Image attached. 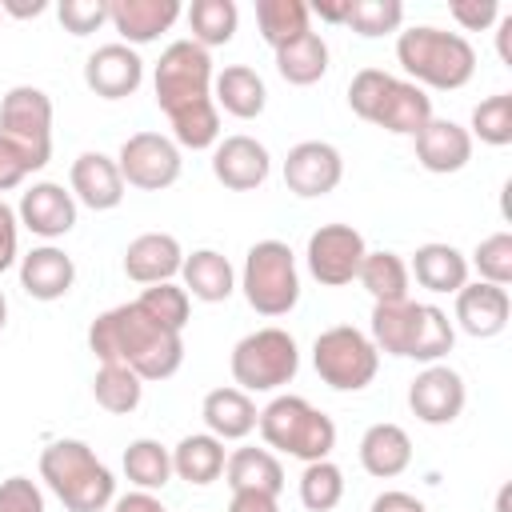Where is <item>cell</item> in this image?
<instances>
[{
	"label": "cell",
	"mask_w": 512,
	"mask_h": 512,
	"mask_svg": "<svg viewBox=\"0 0 512 512\" xmlns=\"http://www.w3.org/2000/svg\"><path fill=\"white\" fill-rule=\"evenodd\" d=\"M124 176L116 168V156L104 152H80L68 168V192L76 204L92 208V212H108L124 200Z\"/></svg>",
	"instance_id": "cell-19"
},
{
	"label": "cell",
	"mask_w": 512,
	"mask_h": 512,
	"mask_svg": "<svg viewBox=\"0 0 512 512\" xmlns=\"http://www.w3.org/2000/svg\"><path fill=\"white\" fill-rule=\"evenodd\" d=\"M0 512H44V492L28 476L0 480Z\"/></svg>",
	"instance_id": "cell-44"
},
{
	"label": "cell",
	"mask_w": 512,
	"mask_h": 512,
	"mask_svg": "<svg viewBox=\"0 0 512 512\" xmlns=\"http://www.w3.org/2000/svg\"><path fill=\"white\" fill-rule=\"evenodd\" d=\"M468 388L464 376L448 364H424V372H416V380L408 384V408L420 424L444 428L464 412Z\"/></svg>",
	"instance_id": "cell-15"
},
{
	"label": "cell",
	"mask_w": 512,
	"mask_h": 512,
	"mask_svg": "<svg viewBox=\"0 0 512 512\" xmlns=\"http://www.w3.org/2000/svg\"><path fill=\"white\" fill-rule=\"evenodd\" d=\"M412 140H416V160H420V168L432 172V176L460 172V168H468V160H472V136H468V128L456 124V120L432 116Z\"/></svg>",
	"instance_id": "cell-20"
},
{
	"label": "cell",
	"mask_w": 512,
	"mask_h": 512,
	"mask_svg": "<svg viewBox=\"0 0 512 512\" xmlns=\"http://www.w3.org/2000/svg\"><path fill=\"white\" fill-rule=\"evenodd\" d=\"M448 16L464 28V32H484L500 20V4L496 0H452L448 4Z\"/></svg>",
	"instance_id": "cell-45"
},
{
	"label": "cell",
	"mask_w": 512,
	"mask_h": 512,
	"mask_svg": "<svg viewBox=\"0 0 512 512\" xmlns=\"http://www.w3.org/2000/svg\"><path fill=\"white\" fill-rule=\"evenodd\" d=\"M344 500V472L332 460H312L300 472V504L308 512H332Z\"/></svg>",
	"instance_id": "cell-39"
},
{
	"label": "cell",
	"mask_w": 512,
	"mask_h": 512,
	"mask_svg": "<svg viewBox=\"0 0 512 512\" xmlns=\"http://www.w3.org/2000/svg\"><path fill=\"white\" fill-rule=\"evenodd\" d=\"M348 108L392 132V136H416L428 120H432V96L424 88H416L404 76H392L384 68H360L348 84Z\"/></svg>",
	"instance_id": "cell-5"
},
{
	"label": "cell",
	"mask_w": 512,
	"mask_h": 512,
	"mask_svg": "<svg viewBox=\"0 0 512 512\" xmlns=\"http://www.w3.org/2000/svg\"><path fill=\"white\" fill-rule=\"evenodd\" d=\"M508 492H512V488L504 484V488H500V496H496V512H508Z\"/></svg>",
	"instance_id": "cell-53"
},
{
	"label": "cell",
	"mask_w": 512,
	"mask_h": 512,
	"mask_svg": "<svg viewBox=\"0 0 512 512\" xmlns=\"http://www.w3.org/2000/svg\"><path fill=\"white\" fill-rule=\"evenodd\" d=\"M508 316H512V300H508V288H496V284H484V280H472L456 292V324L476 336V340H488V336H500L508 328Z\"/></svg>",
	"instance_id": "cell-23"
},
{
	"label": "cell",
	"mask_w": 512,
	"mask_h": 512,
	"mask_svg": "<svg viewBox=\"0 0 512 512\" xmlns=\"http://www.w3.org/2000/svg\"><path fill=\"white\" fill-rule=\"evenodd\" d=\"M212 104L224 108L236 120H256L268 104V88L256 68L248 64H228L224 72L212 76Z\"/></svg>",
	"instance_id": "cell-27"
},
{
	"label": "cell",
	"mask_w": 512,
	"mask_h": 512,
	"mask_svg": "<svg viewBox=\"0 0 512 512\" xmlns=\"http://www.w3.org/2000/svg\"><path fill=\"white\" fill-rule=\"evenodd\" d=\"M76 284V264L64 248L56 244H40L32 252L20 256V288L32 296V300H60L68 296Z\"/></svg>",
	"instance_id": "cell-24"
},
{
	"label": "cell",
	"mask_w": 512,
	"mask_h": 512,
	"mask_svg": "<svg viewBox=\"0 0 512 512\" xmlns=\"http://www.w3.org/2000/svg\"><path fill=\"white\" fill-rule=\"evenodd\" d=\"M408 276H416L420 288L428 292H460L468 284V256L456 248V244H444V240H428L412 252V264H408Z\"/></svg>",
	"instance_id": "cell-25"
},
{
	"label": "cell",
	"mask_w": 512,
	"mask_h": 512,
	"mask_svg": "<svg viewBox=\"0 0 512 512\" xmlns=\"http://www.w3.org/2000/svg\"><path fill=\"white\" fill-rule=\"evenodd\" d=\"M124 476L140 492H160L172 480V448H164L152 436H140L124 448Z\"/></svg>",
	"instance_id": "cell-35"
},
{
	"label": "cell",
	"mask_w": 512,
	"mask_h": 512,
	"mask_svg": "<svg viewBox=\"0 0 512 512\" xmlns=\"http://www.w3.org/2000/svg\"><path fill=\"white\" fill-rule=\"evenodd\" d=\"M92 396H96V404L104 412L128 416L144 400V380L132 368H124V364H100L96 368V380H92Z\"/></svg>",
	"instance_id": "cell-37"
},
{
	"label": "cell",
	"mask_w": 512,
	"mask_h": 512,
	"mask_svg": "<svg viewBox=\"0 0 512 512\" xmlns=\"http://www.w3.org/2000/svg\"><path fill=\"white\" fill-rule=\"evenodd\" d=\"M224 480L232 492H264V496L284 492V468L268 448H236L224 464Z\"/></svg>",
	"instance_id": "cell-31"
},
{
	"label": "cell",
	"mask_w": 512,
	"mask_h": 512,
	"mask_svg": "<svg viewBox=\"0 0 512 512\" xmlns=\"http://www.w3.org/2000/svg\"><path fill=\"white\" fill-rule=\"evenodd\" d=\"M308 12L320 16L324 24H344L348 20V0H316V4H308Z\"/></svg>",
	"instance_id": "cell-50"
},
{
	"label": "cell",
	"mask_w": 512,
	"mask_h": 512,
	"mask_svg": "<svg viewBox=\"0 0 512 512\" xmlns=\"http://www.w3.org/2000/svg\"><path fill=\"white\" fill-rule=\"evenodd\" d=\"M224 464V440H216L212 432H192L172 448V476H180L192 488H208L212 480H220Z\"/></svg>",
	"instance_id": "cell-30"
},
{
	"label": "cell",
	"mask_w": 512,
	"mask_h": 512,
	"mask_svg": "<svg viewBox=\"0 0 512 512\" xmlns=\"http://www.w3.org/2000/svg\"><path fill=\"white\" fill-rule=\"evenodd\" d=\"M180 276H184V292L192 300H204V304H220V300H228L236 292V268L216 248L188 252L184 264H180Z\"/></svg>",
	"instance_id": "cell-28"
},
{
	"label": "cell",
	"mask_w": 512,
	"mask_h": 512,
	"mask_svg": "<svg viewBox=\"0 0 512 512\" xmlns=\"http://www.w3.org/2000/svg\"><path fill=\"white\" fill-rule=\"evenodd\" d=\"M16 256H20V220H16V208L0 200V272H8Z\"/></svg>",
	"instance_id": "cell-46"
},
{
	"label": "cell",
	"mask_w": 512,
	"mask_h": 512,
	"mask_svg": "<svg viewBox=\"0 0 512 512\" xmlns=\"http://www.w3.org/2000/svg\"><path fill=\"white\" fill-rule=\"evenodd\" d=\"M256 28H260V40L276 52L288 40L312 32V12L304 0H256Z\"/></svg>",
	"instance_id": "cell-34"
},
{
	"label": "cell",
	"mask_w": 512,
	"mask_h": 512,
	"mask_svg": "<svg viewBox=\"0 0 512 512\" xmlns=\"http://www.w3.org/2000/svg\"><path fill=\"white\" fill-rule=\"evenodd\" d=\"M112 512H168L164 504H160V496L156 492H124V496H116L112 500Z\"/></svg>",
	"instance_id": "cell-48"
},
{
	"label": "cell",
	"mask_w": 512,
	"mask_h": 512,
	"mask_svg": "<svg viewBox=\"0 0 512 512\" xmlns=\"http://www.w3.org/2000/svg\"><path fill=\"white\" fill-rule=\"evenodd\" d=\"M136 304H140V312H144L148 320L164 324L168 332H184V324H188V316H192V296H188L184 284H176V280L144 288Z\"/></svg>",
	"instance_id": "cell-38"
},
{
	"label": "cell",
	"mask_w": 512,
	"mask_h": 512,
	"mask_svg": "<svg viewBox=\"0 0 512 512\" xmlns=\"http://www.w3.org/2000/svg\"><path fill=\"white\" fill-rule=\"evenodd\" d=\"M468 136L480 140V144H492V148L512 144V92H496V96L480 100L472 108Z\"/></svg>",
	"instance_id": "cell-40"
},
{
	"label": "cell",
	"mask_w": 512,
	"mask_h": 512,
	"mask_svg": "<svg viewBox=\"0 0 512 512\" xmlns=\"http://www.w3.org/2000/svg\"><path fill=\"white\" fill-rule=\"evenodd\" d=\"M56 16H60L64 32L88 36V32H96L100 24H108V0H60Z\"/></svg>",
	"instance_id": "cell-43"
},
{
	"label": "cell",
	"mask_w": 512,
	"mask_h": 512,
	"mask_svg": "<svg viewBox=\"0 0 512 512\" xmlns=\"http://www.w3.org/2000/svg\"><path fill=\"white\" fill-rule=\"evenodd\" d=\"M180 264H184V248L172 232H144L124 248V276L144 288L176 280Z\"/></svg>",
	"instance_id": "cell-21"
},
{
	"label": "cell",
	"mask_w": 512,
	"mask_h": 512,
	"mask_svg": "<svg viewBox=\"0 0 512 512\" xmlns=\"http://www.w3.org/2000/svg\"><path fill=\"white\" fill-rule=\"evenodd\" d=\"M200 416H204V428L216 440H244L248 432H256L260 412H256L252 396L232 384V388H212L200 404Z\"/></svg>",
	"instance_id": "cell-29"
},
{
	"label": "cell",
	"mask_w": 512,
	"mask_h": 512,
	"mask_svg": "<svg viewBox=\"0 0 512 512\" xmlns=\"http://www.w3.org/2000/svg\"><path fill=\"white\" fill-rule=\"evenodd\" d=\"M88 348L100 364H124L144 384L168 380L184 364V336L148 320L140 304H116L88 324Z\"/></svg>",
	"instance_id": "cell-1"
},
{
	"label": "cell",
	"mask_w": 512,
	"mask_h": 512,
	"mask_svg": "<svg viewBox=\"0 0 512 512\" xmlns=\"http://www.w3.org/2000/svg\"><path fill=\"white\" fill-rule=\"evenodd\" d=\"M256 428L268 444V452H284V456H296L304 464L312 460H328L332 448H336V424L332 416H324L320 408H312L304 396H272L260 416H256Z\"/></svg>",
	"instance_id": "cell-6"
},
{
	"label": "cell",
	"mask_w": 512,
	"mask_h": 512,
	"mask_svg": "<svg viewBox=\"0 0 512 512\" xmlns=\"http://www.w3.org/2000/svg\"><path fill=\"white\" fill-rule=\"evenodd\" d=\"M0 140H8L32 172L52 160V100L44 88L16 84L0 100Z\"/></svg>",
	"instance_id": "cell-10"
},
{
	"label": "cell",
	"mask_w": 512,
	"mask_h": 512,
	"mask_svg": "<svg viewBox=\"0 0 512 512\" xmlns=\"http://www.w3.org/2000/svg\"><path fill=\"white\" fill-rule=\"evenodd\" d=\"M356 36L376 40L388 36L404 24V4L400 0H348V20H344Z\"/></svg>",
	"instance_id": "cell-41"
},
{
	"label": "cell",
	"mask_w": 512,
	"mask_h": 512,
	"mask_svg": "<svg viewBox=\"0 0 512 512\" xmlns=\"http://www.w3.org/2000/svg\"><path fill=\"white\" fill-rule=\"evenodd\" d=\"M268 172H272V156H268V148H264L256 136L236 132V136H224V140L212 148V176H216L224 188H232V192H252V188H260V184L268 180Z\"/></svg>",
	"instance_id": "cell-18"
},
{
	"label": "cell",
	"mask_w": 512,
	"mask_h": 512,
	"mask_svg": "<svg viewBox=\"0 0 512 512\" xmlns=\"http://www.w3.org/2000/svg\"><path fill=\"white\" fill-rule=\"evenodd\" d=\"M228 368H232V380L240 392H248V396L252 392H276V388L296 380L300 348L284 328L268 324V328H256V332L236 340Z\"/></svg>",
	"instance_id": "cell-8"
},
{
	"label": "cell",
	"mask_w": 512,
	"mask_h": 512,
	"mask_svg": "<svg viewBox=\"0 0 512 512\" xmlns=\"http://www.w3.org/2000/svg\"><path fill=\"white\" fill-rule=\"evenodd\" d=\"M276 72L296 84V88H308L316 80H324L328 72V44L320 32H304L296 40H288L284 48H276Z\"/></svg>",
	"instance_id": "cell-32"
},
{
	"label": "cell",
	"mask_w": 512,
	"mask_h": 512,
	"mask_svg": "<svg viewBox=\"0 0 512 512\" xmlns=\"http://www.w3.org/2000/svg\"><path fill=\"white\" fill-rule=\"evenodd\" d=\"M360 464L376 480L400 476L412 464V440H408V432L400 424H392V420H380V424L364 428V436H360Z\"/></svg>",
	"instance_id": "cell-26"
},
{
	"label": "cell",
	"mask_w": 512,
	"mask_h": 512,
	"mask_svg": "<svg viewBox=\"0 0 512 512\" xmlns=\"http://www.w3.org/2000/svg\"><path fill=\"white\" fill-rule=\"evenodd\" d=\"M344 180V156L328 140H300L284 156V184L300 200H316L336 192Z\"/></svg>",
	"instance_id": "cell-14"
},
{
	"label": "cell",
	"mask_w": 512,
	"mask_h": 512,
	"mask_svg": "<svg viewBox=\"0 0 512 512\" xmlns=\"http://www.w3.org/2000/svg\"><path fill=\"white\" fill-rule=\"evenodd\" d=\"M16 220H20V228H28L40 240H60V236H68L76 228V200H72V192L64 184L36 180L32 188L20 192Z\"/></svg>",
	"instance_id": "cell-16"
},
{
	"label": "cell",
	"mask_w": 512,
	"mask_h": 512,
	"mask_svg": "<svg viewBox=\"0 0 512 512\" xmlns=\"http://www.w3.org/2000/svg\"><path fill=\"white\" fill-rule=\"evenodd\" d=\"M16 16V20H28V16H40V12H48V4L44 0H0V16Z\"/></svg>",
	"instance_id": "cell-51"
},
{
	"label": "cell",
	"mask_w": 512,
	"mask_h": 512,
	"mask_svg": "<svg viewBox=\"0 0 512 512\" xmlns=\"http://www.w3.org/2000/svg\"><path fill=\"white\" fill-rule=\"evenodd\" d=\"M4 324H8V300H4V292H0V332H4Z\"/></svg>",
	"instance_id": "cell-54"
},
{
	"label": "cell",
	"mask_w": 512,
	"mask_h": 512,
	"mask_svg": "<svg viewBox=\"0 0 512 512\" xmlns=\"http://www.w3.org/2000/svg\"><path fill=\"white\" fill-rule=\"evenodd\" d=\"M496 52L504 64H512V16H500L496 24Z\"/></svg>",
	"instance_id": "cell-52"
},
{
	"label": "cell",
	"mask_w": 512,
	"mask_h": 512,
	"mask_svg": "<svg viewBox=\"0 0 512 512\" xmlns=\"http://www.w3.org/2000/svg\"><path fill=\"white\" fill-rule=\"evenodd\" d=\"M180 20V0H108V24L120 32V44H152Z\"/></svg>",
	"instance_id": "cell-22"
},
{
	"label": "cell",
	"mask_w": 512,
	"mask_h": 512,
	"mask_svg": "<svg viewBox=\"0 0 512 512\" xmlns=\"http://www.w3.org/2000/svg\"><path fill=\"white\" fill-rule=\"evenodd\" d=\"M212 56L192 40H172L152 72V92L164 116L192 108L200 100H212Z\"/></svg>",
	"instance_id": "cell-11"
},
{
	"label": "cell",
	"mask_w": 512,
	"mask_h": 512,
	"mask_svg": "<svg viewBox=\"0 0 512 512\" xmlns=\"http://www.w3.org/2000/svg\"><path fill=\"white\" fill-rule=\"evenodd\" d=\"M468 268H476V276L484 284H496V288H508L512 284V236L508 232H492L476 244Z\"/></svg>",
	"instance_id": "cell-42"
},
{
	"label": "cell",
	"mask_w": 512,
	"mask_h": 512,
	"mask_svg": "<svg viewBox=\"0 0 512 512\" xmlns=\"http://www.w3.org/2000/svg\"><path fill=\"white\" fill-rule=\"evenodd\" d=\"M396 60L416 88L456 92L476 76V48L468 44V36L436 24L404 28L396 36Z\"/></svg>",
	"instance_id": "cell-3"
},
{
	"label": "cell",
	"mask_w": 512,
	"mask_h": 512,
	"mask_svg": "<svg viewBox=\"0 0 512 512\" xmlns=\"http://www.w3.org/2000/svg\"><path fill=\"white\" fill-rule=\"evenodd\" d=\"M240 288L252 312L288 316L300 300V268L284 240H256L240 268Z\"/></svg>",
	"instance_id": "cell-7"
},
{
	"label": "cell",
	"mask_w": 512,
	"mask_h": 512,
	"mask_svg": "<svg viewBox=\"0 0 512 512\" xmlns=\"http://www.w3.org/2000/svg\"><path fill=\"white\" fill-rule=\"evenodd\" d=\"M368 340L376 344V352L420 360V364H440L456 344V328L444 308L400 300V304H372Z\"/></svg>",
	"instance_id": "cell-2"
},
{
	"label": "cell",
	"mask_w": 512,
	"mask_h": 512,
	"mask_svg": "<svg viewBox=\"0 0 512 512\" xmlns=\"http://www.w3.org/2000/svg\"><path fill=\"white\" fill-rule=\"evenodd\" d=\"M312 368L316 376L336 388V392H360L376 380V368H380V352L376 344L368 340V332L352 328V324H336V328H324L312 344Z\"/></svg>",
	"instance_id": "cell-9"
},
{
	"label": "cell",
	"mask_w": 512,
	"mask_h": 512,
	"mask_svg": "<svg viewBox=\"0 0 512 512\" xmlns=\"http://www.w3.org/2000/svg\"><path fill=\"white\" fill-rule=\"evenodd\" d=\"M236 24H240L236 0H192V8H188L192 44H200L204 52L228 44L236 36Z\"/></svg>",
	"instance_id": "cell-36"
},
{
	"label": "cell",
	"mask_w": 512,
	"mask_h": 512,
	"mask_svg": "<svg viewBox=\"0 0 512 512\" xmlns=\"http://www.w3.org/2000/svg\"><path fill=\"white\" fill-rule=\"evenodd\" d=\"M356 280L364 284V292L372 296V304H400V300H408V280L412 276H408V264L396 252L380 248V252H368L364 256Z\"/></svg>",
	"instance_id": "cell-33"
},
{
	"label": "cell",
	"mask_w": 512,
	"mask_h": 512,
	"mask_svg": "<svg viewBox=\"0 0 512 512\" xmlns=\"http://www.w3.org/2000/svg\"><path fill=\"white\" fill-rule=\"evenodd\" d=\"M40 480L68 512H104L116 500L112 468L84 440H52L40 452Z\"/></svg>",
	"instance_id": "cell-4"
},
{
	"label": "cell",
	"mask_w": 512,
	"mask_h": 512,
	"mask_svg": "<svg viewBox=\"0 0 512 512\" xmlns=\"http://www.w3.org/2000/svg\"><path fill=\"white\" fill-rule=\"evenodd\" d=\"M116 168L124 176L128 188H140V192H164L180 180V148L172 136H160V132H136L120 144L116 152Z\"/></svg>",
	"instance_id": "cell-12"
},
{
	"label": "cell",
	"mask_w": 512,
	"mask_h": 512,
	"mask_svg": "<svg viewBox=\"0 0 512 512\" xmlns=\"http://www.w3.org/2000/svg\"><path fill=\"white\" fill-rule=\"evenodd\" d=\"M364 256H368V244H364V236L352 224H320L308 236V248H304L308 272L324 288L352 284L356 272H360V264H364Z\"/></svg>",
	"instance_id": "cell-13"
},
{
	"label": "cell",
	"mask_w": 512,
	"mask_h": 512,
	"mask_svg": "<svg viewBox=\"0 0 512 512\" xmlns=\"http://www.w3.org/2000/svg\"><path fill=\"white\" fill-rule=\"evenodd\" d=\"M228 512H280V504L276 496H264V492H232Z\"/></svg>",
	"instance_id": "cell-49"
},
{
	"label": "cell",
	"mask_w": 512,
	"mask_h": 512,
	"mask_svg": "<svg viewBox=\"0 0 512 512\" xmlns=\"http://www.w3.org/2000/svg\"><path fill=\"white\" fill-rule=\"evenodd\" d=\"M368 512H428V504H424V500H416L412 492L388 488V492H380V496L368 504Z\"/></svg>",
	"instance_id": "cell-47"
},
{
	"label": "cell",
	"mask_w": 512,
	"mask_h": 512,
	"mask_svg": "<svg viewBox=\"0 0 512 512\" xmlns=\"http://www.w3.org/2000/svg\"><path fill=\"white\" fill-rule=\"evenodd\" d=\"M84 84L100 100H124L144 84V60H140L136 48H128L120 40L116 44H100L84 60Z\"/></svg>",
	"instance_id": "cell-17"
}]
</instances>
